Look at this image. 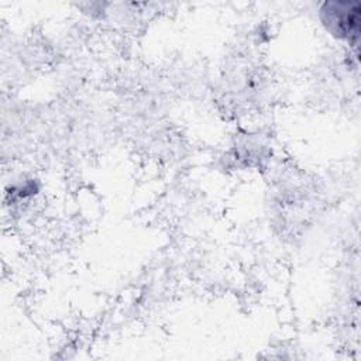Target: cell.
I'll return each instance as SVG.
<instances>
[{"label":"cell","mask_w":361,"mask_h":361,"mask_svg":"<svg viewBox=\"0 0 361 361\" xmlns=\"http://www.w3.org/2000/svg\"><path fill=\"white\" fill-rule=\"evenodd\" d=\"M338 7L337 8H330L327 4L324 6L326 8L322 10L327 18V24H334V25H338V32L340 34H345V35H350L354 34L357 37V32H358V6L351 10V4L347 3V10H341V3H333V7Z\"/></svg>","instance_id":"cell-1"}]
</instances>
